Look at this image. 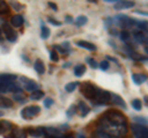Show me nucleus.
I'll return each mask as SVG.
<instances>
[{
	"instance_id": "32",
	"label": "nucleus",
	"mask_w": 148,
	"mask_h": 138,
	"mask_svg": "<svg viewBox=\"0 0 148 138\" xmlns=\"http://www.w3.org/2000/svg\"><path fill=\"white\" fill-rule=\"evenodd\" d=\"M99 67L103 69V70H108L109 69V67H110V64H109V62L108 61H101V63L99 64Z\"/></svg>"
},
{
	"instance_id": "39",
	"label": "nucleus",
	"mask_w": 148,
	"mask_h": 138,
	"mask_svg": "<svg viewBox=\"0 0 148 138\" xmlns=\"http://www.w3.org/2000/svg\"><path fill=\"white\" fill-rule=\"evenodd\" d=\"M48 6L52 8L53 10H57V5H56V4H53V3H48Z\"/></svg>"
},
{
	"instance_id": "7",
	"label": "nucleus",
	"mask_w": 148,
	"mask_h": 138,
	"mask_svg": "<svg viewBox=\"0 0 148 138\" xmlns=\"http://www.w3.org/2000/svg\"><path fill=\"white\" fill-rule=\"evenodd\" d=\"M110 101H111V94L109 93V91L99 89L98 95H96V99H95L94 102L99 104V105H105V104L110 102Z\"/></svg>"
},
{
	"instance_id": "37",
	"label": "nucleus",
	"mask_w": 148,
	"mask_h": 138,
	"mask_svg": "<svg viewBox=\"0 0 148 138\" xmlns=\"http://www.w3.org/2000/svg\"><path fill=\"white\" fill-rule=\"evenodd\" d=\"M54 48H56V49H58V52H59V53H63V54L66 53V49L62 48L61 46H54Z\"/></svg>"
},
{
	"instance_id": "16",
	"label": "nucleus",
	"mask_w": 148,
	"mask_h": 138,
	"mask_svg": "<svg viewBox=\"0 0 148 138\" xmlns=\"http://www.w3.org/2000/svg\"><path fill=\"white\" fill-rule=\"evenodd\" d=\"M111 101H112L114 104L119 105V106L123 107L125 110L127 109V105H126V102H125V101L122 100L121 96H119V95H116V94H111Z\"/></svg>"
},
{
	"instance_id": "38",
	"label": "nucleus",
	"mask_w": 148,
	"mask_h": 138,
	"mask_svg": "<svg viewBox=\"0 0 148 138\" xmlns=\"http://www.w3.org/2000/svg\"><path fill=\"white\" fill-rule=\"evenodd\" d=\"M11 6H12V8H16V9H21V8H22V6L20 5V4L14 3V1H11Z\"/></svg>"
},
{
	"instance_id": "18",
	"label": "nucleus",
	"mask_w": 148,
	"mask_h": 138,
	"mask_svg": "<svg viewBox=\"0 0 148 138\" xmlns=\"http://www.w3.org/2000/svg\"><path fill=\"white\" fill-rule=\"evenodd\" d=\"M132 80L136 85H141L142 83H145L147 80V75L146 74H132Z\"/></svg>"
},
{
	"instance_id": "4",
	"label": "nucleus",
	"mask_w": 148,
	"mask_h": 138,
	"mask_svg": "<svg viewBox=\"0 0 148 138\" xmlns=\"http://www.w3.org/2000/svg\"><path fill=\"white\" fill-rule=\"evenodd\" d=\"M41 111V107L37 106V105H31V106H27L21 111V116L24 118H32L37 116Z\"/></svg>"
},
{
	"instance_id": "11",
	"label": "nucleus",
	"mask_w": 148,
	"mask_h": 138,
	"mask_svg": "<svg viewBox=\"0 0 148 138\" xmlns=\"http://www.w3.org/2000/svg\"><path fill=\"white\" fill-rule=\"evenodd\" d=\"M14 130L12 128V125L9 121H6V120H1L0 121V133H9V132H11Z\"/></svg>"
},
{
	"instance_id": "22",
	"label": "nucleus",
	"mask_w": 148,
	"mask_h": 138,
	"mask_svg": "<svg viewBox=\"0 0 148 138\" xmlns=\"http://www.w3.org/2000/svg\"><path fill=\"white\" fill-rule=\"evenodd\" d=\"M14 105L12 100L8 98H0V107H11Z\"/></svg>"
},
{
	"instance_id": "44",
	"label": "nucleus",
	"mask_w": 148,
	"mask_h": 138,
	"mask_svg": "<svg viewBox=\"0 0 148 138\" xmlns=\"http://www.w3.org/2000/svg\"><path fill=\"white\" fill-rule=\"evenodd\" d=\"M79 138H85V137H84V136H82V135H80V136H79Z\"/></svg>"
},
{
	"instance_id": "26",
	"label": "nucleus",
	"mask_w": 148,
	"mask_h": 138,
	"mask_svg": "<svg viewBox=\"0 0 148 138\" xmlns=\"http://www.w3.org/2000/svg\"><path fill=\"white\" fill-rule=\"evenodd\" d=\"M41 37H42L43 40L49 37V29L48 27H46L43 24H42V27H41Z\"/></svg>"
},
{
	"instance_id": "34",
	"label": "nucleus",
	"mask_w": 148,
	"mask_h": 138,
	"mask_svg": "<svg viewBox=\"0 0 148 138\" xmlns=\"http://www.w3.org/2000/svg\"><path fill=\"white\" fill-rule=\"evenodd\" d=\"M86 61H88V63H89V66H90L91 68H98V63H96L92 58H88Z\"/></svg>"
},
{
	"instance_id": "36",
	"label": "nucleus",
	"mask_w": 148,
	"mask_h": 138,
	"mask_svg": "<svg viewBox=\"0 0 148 138\" xmlns=\"http://www.w3.org/2000/svg\"><path fill=\"white\" fill-rule=\"evenodd\" d=\"M48 21H49L52 25H56V26H61V22L57 21V20H54V19H52V17H48Z\"/></svg>"
},
{
	"instance_id": "35",
	"label": "nucleus",
	"mask_w": 148,
	"mask_h": 138,
	"mask_svg": "<svg viewBox=\"0 0 148 138\" xmlns=\"http://www.w3.org/2000/svg\"><path fill=\"white\" fill-rule=\"evenodd\" d=\"M75 111H77V107H75V106H74V105H73V106H71V107H69V110L67 111V115H68L69 117H72V115H73V113H75Z\"/></svg>"
},
{
	"instance_id": "1",
	"label": "nucleus",
	"mask_w": 148,
	"mask_h": 138,
	"mask_svg": "<svg viewBox=\"0 0 148 138\" xmlns=\"http://www.w3.org/2000/svg\"><path fill=\"white\" fill-rule=\"evenodd\" d=\"M98 130L104 131L110 136L122 138L127 132V122L125 116L114 110H109L105 112L99 120V127Z\"/></svg>"
},
{
	"instance_id": "27",
	"label": "nucleus",
	"mask_w": 148,
	"mask_h": 138,
	"mask_svg": "<svg viewBox=\"0 0 148 138\" xmlns=\"http://www.w3.org/2000/svg\"><path fill=\"white\" fill-rule=\"evenodd\" d=\"M132 107L135 110H138V111H140V110L142 109V101L140 99H133L132 100Z\"/></svg>"
},
{
	"instance_id": "41",
	"label": "nucleus",
	"mask_w": 148,
	"mask_h": 138,
	"mask_svg": "<svg viewBox=\"0 0 148 138\" xmlns=\"http://www.w3.org/2000/svg\"><path fill=\"white\" fill-rule=\"evenodd\" d=\"M145 102H146V105L148 106V96H145Z\"/></svg>"
},
{
	"instance_id": "33",
	"label": "nucleus",
	"mask_w": 148,
	"mask_h": 138,
	"mask_svg": "<svg viewBox=\"0 0 148 138\" xmlns=\"http://www.w3.org/2000/svg\"><path fill=\"white\" fill-rule=\"evenodd\" d=\"M135 121H137L138 123H141V125H147L148 123V120L143 118V117H135Z\"/></svg>"
},
{
	"instance_id": "23",
	"label": "nucleus",
	"mask_w": 148,
	"mask_h": 138,
	"mask_svg": "<svg viewBox=\"0 0 148 138\" xmlns=\"http://www.w3.org/2000/svg\"><path fill=\"white\" fill-rule=\"evenodd\" d=\"M43 96H45L43 91H41V90H37V91H35V93H32V94H31L30 99H31V100H34V101H37V100L42 99Z\"/></svg>"
},
{
	"instance_id": "10",
	"label": "nucleus",
	"mask_w": 148,
	"mask_h": 138,
	"mask_svg": "<svg viewBox=\"0 0 148 138\" xmlns=\"http://www.w3.org/2000/svg\"><path fill=\"white\" fill-rule=\"evenodd\" d=\"M135 6V3L133 1H121V0H117L116 3H115L114 8L116 9V10H122V9H131Z\"/></svg>"
},
{
	"instance_id": "5",
	"label": "nucleus",
	"mask_w": 148,
	"mask_h": 138,
	"mask_svg": "<svg viewBox=\"0 0 148 138\" xmlns=\"http://www.w3.org/2000/svg\"><path fill=\"white\" fill-rule=\"evenodd\" d=\"M131 128L136 138H148V128L146 126L135 123V125H132Z\"/></svg>"
},
{
	"instance_id": "3",
	"label": "nucleus",
	"mask_w": 148,
	"mask_h": 138,
	"mask_svg": "<svg viewBox=\"0 0 148 138\" xmlns=\"http://www.w3.org/2000/svg\"><path fill=\"white\" fill-rule=\"evenodd\" d=\"M98 91H99V88H96L95 85L90 84V83H85V84L82 85V94L84 95L86 99L91 100L92 102H94L95 99H96Z\"/></svg>"
},
{
	"instance_id": "6",
	"label": "nucleus",
	"mask_w": 148,
	"mask_h": 138,
	"mask_svg": "<svg viewBox=\"0 0 148 138\" xmlns=\"http://www.w3.org/2000/svg\"><path fill=\"white\" fill-rule=\"evenodd\" d=\"M21 84H22V88H24V90L30 91V93H35V91L38 90V84L35 83L34 80L29 79V78L22 77L21 78Z\"/></svg>"
},
{
	"instance_id": "21",
	"label": "nucleus",
	"mask_w": 148,
	"mask_h": 138,
	"mask_svg": "<svg viewBox=\"0 0 148 138\" xmlns=\"http://www.w3.org/2000/svg\"><path fill=\"white\" fill-rule=\"evenodd\" d=\"M92 138H117V137L110 136V135L105 133L104 131H101V130H96L94 133H92Z\"/></svg>"
},
{
	"instance_id": "43",
	"label": "nucleus",
	"mask_w": 148,
	"mask_h": 138,
	"mask_svg": "<svg viewBox=\"0 0 148 138\" xmlns=\"http://www.w3.org/2000/svg\"><path fill=\"white\" fill-rule=\"evenodd\" d=\"M145 49H146V53L148 54V46H146V48H145Z\"/></svg>"
},
{
	"instance_id": "20",
	"label": "nucleus",
	"mask_w": 148,
	"mask_h": 138,
	"mask_svg": "<svg viewBox=\"0 0 148 138\" xmlns=\"http://www.w3.org/2000/svg\"><path fill=\"white\" fill-rule=\"evenodd\" d=\"M35 70L38 73V74H45V64L41 59H36L35 62Z\"/></svg>"
},
{
	"instance_id": "31",
	"label": "nucleus",
	"mask_w": 148,
	"mask_h": 138,
	"mask_svg": "<svg viewBox=\"0 0 148 138\" xmlns=\"http://www.w3.org/2000/svg\"><path fill=\"white\" fill-rule=\"evenodd\" d=\"M43 104H45V107H51L53 105V99H51V98H46L43 100Z\"/></svg>"
},
{
	"instance_id": "42",
	"label": "nucleus",
	"mask_w": 148,
	"mask_h": 138,
	"mask_svg": "<svg viewBox=\"0 0 148 138\" xmlns=\"http://www.w3.org/2000/svg\"><path fill=\"white\" fill-rule=\"evenodd\" d=\"M51 138V137H49ZM58 138H74V137H72V136H67V137H58Z\"/></svg>"
},
{
	"instance_id": "45",
	"label": "nucleus",
	"mask_w": 148,
	"mask_h": 138,
	"mask_svg": "<svg viewBox=\"0 0 148 138\" xmlns=\"http://www.w3.org/2000/svg\"><path fill=\"white\" fill-rule=\"evenodd\" d=\"M0 35H1V30H0Z\"/></svg>"
},
{
	"instance_id": "40",
	"label": "nucleus",
	"mask_w": 148,
	"mask_h": 138,
	"mask_svg": "<svg viewBox=\"0 0 148 138\" xmlns=\"http://www.w3.org/2000/svg\"><path fill=\"white\" fill-rule=\"evenodd\" d=\"M67 21H68V22H73L72 17H71V16H67Z\"/></svg>"
},
{
	"instance_id": "14",
	"label": "nucleus",
	"mask_w": 148,
	"mask_h": 138,
	"mask_svg": "<svg viewBox=\"0 0 148 138\" xmlns=\"http://www.w3.org/2000/svg\"><path fill=\"white\" fill-rule=\"evenodd\" d=\"M135 38L138 43H142V44H148V36L145 33V32H142V31H138L135 33Z\"/></svg>"
},
{
	"instance_id": "13",
	"label": "nucleus",
	"mask_w": 148,
	"mask_h": 138,
	"mask_svg": "<svg viewBox=\"0 0 148 138\" xmlns=\"http://www.w3.org/2000/svg\"><path fill=\"white\" fill-rule=\"evenodd\" d=\"M77 110H78V112H79V115H80L82 117L86 116V115L90 112V109L88 107V105H86V104H84V101H80V102L78 104Z\"/></svg>"
},
{
	"instance_id": "9",
	"label": "nucleus",
	"mask_w": 148,
	"mask_h": 138,
	"mask_svg": "<svg viewBox=\"0 0 148 138\" xmlns=\"http://www.w3.org/2000/svg\"><path fill=\"white\" fill-rule=\"evenodd\" d=\"M27 137V131L22 130V128H15L12 130L10 135H8L6 138H26Z\"/></svg>"
},
{
	"instance_id": "30",
	"label": "nucleus",
	"mask_w": 148,
	"mask_h": 138,
	"mask_svg": "<svg viewBox=\"0 0 148 138\" xmlns=\"http://www.w3.org/2000/svg\"><path fill=\"white\" fill-rule=\"evenodd\" d=\"M8 12V5L5 1H0V14H6Z\"/></svg>"
},
{
	"instance_id": "8",
	"label": "nucleus",
	"mask_w": 148,
	"mask_h": 138,
	"mask_svg": "<svg viewBox=\"0 0 148 138\" xmlns=\"http://www.w3.org/2000/svg\"><path fill=\"white\" fill-rule=\"evenodd\" d=\"M3 32L5 33V37L8 38V41H10V42H16L17 35H16V32L14 31V29L9 24H4L3 25Z\"/></svg>"
},
{
	"instance_id": "2",
	"label": "nucleus",
	"mask_w": 148,
	"mask_h": 138,
	"mask_svg": "<svg viewBox=\"0 0 148 138\" xmlns=\"http://www.w3.org/2000/svg\"><path fill=\"white\" fill-rule=\"evenodd\" d=\"M16 85V75L0 74V93L12 91Z\"/></svg>"
},
{
	"instance_id": "25",
	"label": "nucleus",
	"mask_w": 148,
	"mask_h": 138,
	"mask_svg": "<svg viewBox=\"0 0 148 138\" xmlns=\"http://www.w3.org/2000/svg\"><path fill=\"white\" fill-rule=\"evenodd\" d=\"M86 22H88V17L84 16V15H80V16H78L77 19H75V24L78 26H84Z\"/></svg>"
},
{
	"instance_id": "15",
	"label": "nucleus",
	"mask_w": 148,
	"mask_h": 138,
	"mask_svg": "<svg viewBox=\"0 0 148 138\" xmlns=\"http://www.w3.org/2000/svg\"><path fill=\"white\" fill-rule=\"evenodd\" d=\"M27 135H31L32 137H41V136H43L46 135L45 133V128H27Z\"/></svg>"
},
{
	"instance_id": "12",
	"label": "nucleus",
	"mask_w": 148,
	"mask_h": 138,
	"mask_svg": "<svg viewBox=\"0 0 148 138\" xmlns=\"http://www.w3.org/2000/svg\"><path fill=\"white\" fill-rule=\"evenodd\" d=\"M77 46L80 48H84L86 51H90V52H94V51L96 49V46L92 44L90 42H88V41H77Z\"/></svg>"
},
{
	"instance_id": "17",
	"label": "nucleus",
	"mask_w": 148,
	"mask_h": 138,
	"mask_svg": "<svg viewBox=\"0 0 148 138\" xmlns=\"http://www.w3.org/2000/svg\"><path fill=\"white\" fill-rule=\"evenodd\" d=\"M24 25V17L21 15H15L11 17V26L14 27H21Z\"/></svg>"
},
{
	"instance_id": "24",
	"label": "nucleus",
	"mask_w": 148,
	"mask_h": 138,
	"mask_svg": "<svg viewBox=\"0 0 148 138\" xmlns=\"http://www.w3.org/2000/svg\"><path fill=\"white\" fill-rule=\"evenodd\" d=\"M120 36H121V40L123 41L125 43H126V46H127L130 42H131V35L128 33V31H122Z\"/></svg>"
},
{
	"instance_id": "28",
	"label": "nucleus",
	"mask_w": 148,
	"mask_h": 138,
	"mask_svg": "<svg viewBox=\"0 0 148 138\" xmlns=\"http://www.w3.org/2000/svg\"><path fill=\"white\" fill-rule=\"evenodd\" d=\"M77 86H78V83H69V84L66 85V90L68 91V93H73Z\"/></svg>"
},
{
	"instance_id": "19",
	"label": "nucleus",
	"mask_w": 148,
	"mask_h": 138,
	"mask_svg": "<svg viewBox=\"0 0 148 138\" xmlns=\"http://www.w3.org/2000/svg\"><path fill=\"white\" fill-rule=\"evenodd\" d=\"M85 72H86V68H85L84 64H78V66L74 67V75L78 77V78L84 75Z\"/></svg>"
},
{
	"instance_id": "29",
	"label": "nucleus",
	"mask_w": 148,
	"mask_h": 138,
	"mask_svg": "<svg viewBox=\"0 0 148 138\" xmlns=\"http://www.w3.org/2000/svg\"><path fill=\"white\" fill-rule=\"evenodd\" d=\"M49 58H51V61L52 62H58L59 61V57H58V54H57V52H56L54 49L49 52Z\"/></svg>"
}]
</instances>
